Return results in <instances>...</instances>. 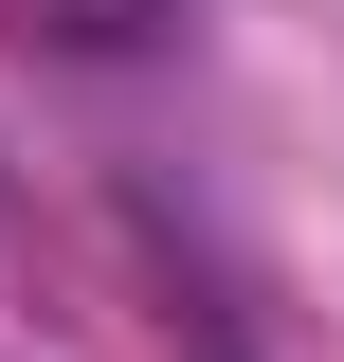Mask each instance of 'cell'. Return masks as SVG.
Segmentation results:
<instances>
[{
    "instance_id": "cell-1",
    "label": "cell",
    "mask_w": 344,
    "mask_h": 362,
    "mask_svg": "<svg viewBox=\"0 0 344 362\" xmlns=\"http://www.w3.org/2000/svg\"><path fill=\"white\" fill-rule=\"evenodd\" d=\"M37 37H73V54H145V37H181V0H37Z\"/></svg>"
}]
</instances>
